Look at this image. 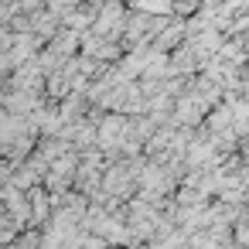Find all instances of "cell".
<instances>
[{"label": "cell", "instance_id": "obj_4", "mask_svg": "<svg viewBox=\"0 0 249 249\" xmlns=\"http://www.w3.org/2000/svg\"><path fill=\"white\" fill-rule=\"evenodd\" d=\"M198 116H201V99H198V96H184V99L178 103L174 120H178V123H195Z\"/></svg>", "mask_w": 249, "mask_h": 249}, {"label": "cell", "instance_id": "obj_3", "mask_svg": "<svg viewBox=\"0 0 249 249\" xmlns=\"http://www.w3.org/2000/svg\"><path fill=\"white\" fill-rule=\"evenodd\" d=\"M28 201H31V222H35V225H41V222L52 218V198H48L41 188L28 191Z\"/></svg>", "mask_w": 249, "mask_h": 249}, {"label": "cell", "instance_id": "obj_2", "mask_svg": "<svg viewBox=\"0 0 249 249\" xmlns=\"http://www.w3.org/2000/svg\"><path fill=\"white\" fill-rule=\"evenodd\" d=\"M82 48H86V58H116V52H120L113 41H106V38H99V35L82 38Z\"/></svg>", "mask_w": 249, "mask_h": 249}, {"label": "cell", "instance_id": "obj_6", "mask_svg": "<svg viewBox=\"0 0 249 249\" xmlns=\"http://www.w3.org/2000/svg\"><path fill=\"white\" fill-rule=\"evenodd\" d=\"M35 242H38V235H35V232H28L24 239H18V242H11L7 249H35Z\"/></svg>", "mask_w": 249, "mask_h": 249}, {"label": "cell", "instance_id": "obj_1", "mask_svg": "<svg viewBox=\"0 0 249 249\" xmlns=\"http://www.w3.org/2000/svg\"><path fill=\"white\" fill-rule=\"evenodd\" d=\"M4 109H11V116H35V113H41V96L38 92H11Z\"/></svg>", "mask_w": 249, "mask_h": 249}, {"label": "cell", "instance_id": "obj_5", "mask_svg": "<svg viewBox=\"0 0 249 249\" xmlns=\"http://www.w3.org/2000/svg\"><path fill=\"white\" fill-rule=\"evenodd\" d=\"M75 45H79V35H75V31H65V35H58V38L52 41V52L65 58V55H69V52H72Z\"/></svg>", "mask_w": 249, "mask_h": 249}]
</instances>
